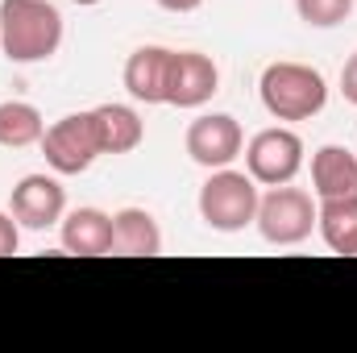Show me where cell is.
I'll return each mask as SVG.
<instances>
[{"label": "cell", "instance_id": "16", "mask_svg": "<svg viewBox=\"0 0 357 353\" xmlns=\"http://www.w3.org/2000/svg\"><path fill=\"white\" fill-rule=\"evenodd\" d=\"M42 133H46V121L33 104H25V100H4L0 104V146L4 150L38 146Z\"/></svg>", "mask_w": 357, "mask_h": 353}, {"label": "cell", "instance_id": "14", "mask_svg": "<svg viewBox=\"0 0 357 353\" xmlns=\"http://www.w3.org/2000/svg\"><path fill=\"white\" fill-rule=\"evenodd\" d=\"M316 229L324 237V246L333 254L357 258V195H337V200H320L316 208Z\"/></svg>", "mask_w": 357, "mask_h": 353}, {"label": "cell", "instance_id": "1", "mask_svg": "<svg viewBox=\"0 0 357 353\" xmlns=\"http://www.w3.org/2000/svg\"><path fill=\"white\" fill-rule=\"evenodd\" d=\"M63 46V13L50 0H0V50L13 63H46Z\"/></svg>", "mask_w": 357, "mask_h": 353}, {"label": "cell", "instance_id": "8", "mask_svg": "<svg viewBox=\"0 0 357 353\" xmlns=\"http://www.w3.org/2000/svg\"><path fill=\"white\" fill-rule=\"evenodd\" d=\"M8 208H13V220H17L21 229L42 233V229H50V225L63 220V212H67V191H63V183L54 175H25L13 187Z\"/></svg>", "mask_w": 357, "mask_h": 353}, {"label": "cell", "instance_id": "9", "mask_svg": "<svg viewBox=\"0 0 357 353\" xmlns=\"http://www.w3.org/2000/svg\"><path fill=\"white\" fill-rule=\"evenodd\" d=\"M220 91V67L199 50H175L171 54V84L167 104L171 108H199Z\"/></svg>", "mask_w": 357, "mask_h": 353}, {"label": "cell", "instance_id": "15", "mask_svg": "<svg viewBox=\"0 0 357 353\" xmlns=\"http://www.w3.org/2000/svg\"><path fill=\"white\" fill-rule=\"evenodd\" d=\"M91 112H96V129H100L104 154H129V150L142 146L146 125H142V117H137L129 104H100V108H91Z\"/></svg>", "mask_w": 357, "mask_h": 353}, {"label": "cell", "instance_id": "20", "mask_svg": "<svg viewBox=\"0 0 357 353\" xmlns=\"http://www.w3.org/2000/svg\"><path fill=\"white\" fill-rule=\"evenodd\" d=\"M158 4H162L167 13H195L204 0H158Z\"/></svg>", "mask_w": 357, "mask_h": 353}, {"label": "cell", "instance_id": "18", "mask_svg": "<svg viewBox=\"0 0 357 353\" xmlns=\"http://www.w3.org/2000/svg\"><path fill=\"white\" fill-rule=\"evenodd\" d=\"M17 246H21V225H17L13 216L0 212V258H13Z\"/></svg>", "mask_w": 357, "mask_h": 353}, {"label": "cell", "instance_id": "6", "mask_svg": "<svg viewBox=\"0 0 357 353\" xmlns=\"http://www.w3.org/2000/svg\"><path fill=\"white\" fill-rule=\"evenodd\" d=\"M245 171L258 187H282L303 171V137L295 129H262L245 146Z\"/></svg>", "mask_w": 357, "mask_h": 353}, {"label": "cell", "instance_id": "10", "mask_svg": "<svg viewBox=\"0 0 357 353\" xmlns=\"http://www.w3.org/2000/svg\"><path fill=\"white\" fill-rule=\"evenodd\" d=\"M171 54L167 46H137L125 59V88L142 104H167V84H171Z\"/></svg>", "mask_w": 357, "mask_h": 353}, {"label": "cell", "instance_id": "19", "mask_svg": "<svg viewBox=\"0 0 357 353\" xmlns=\"http://www.w3.org/2000/svg\"><path fill=\"white\" fill-rule=\"evenodd\" d=\"M341 96H345L349 104H357V50L349 54V63L341 67Z\"/></svg>", "mask_w": 357, "mask_h": 353}, {"label": "cell", "instance_id": "4", "mask_svg": "<svg viewBox=\"0 0 357 353\" xmlns=\"http://www.w3.org/2000/svg\"><path fill=\"white\" fill-rule=\"evenodd\" d=\"M262 241L270 246H303L316 229V204L303 187H270L266 195L258 200V216H254Z\"/></svg>", "mask_w": 357, "mask_h": 353}, {"label": "cell", "instance_id": "17", "mask_svg": "<svg viewBox=\"0 0 357 353\" xmlns=\"http://www.w3.org/2000/svg\"><path fill=\"white\" fill-rule=\"evenodd\" d=\"M295 13L312 29H333L354 13V0H295Z\"/></svg>", "mask_w": 357, "mask_h": 353}, {"label": "cell", "instance_id": "11", "mask_svg": "<svg viewBox=\"0 0 357 353\" xmlns=\"http://www.w3.org/2000/svg\"><path fill=\"white\" fill-rule=\"evenodd\" d=\"M63 250L79 258L112 254V216L100 208H75L63 216Z\"/></svg>", "mask_w": 357, "mask_h": 353}, {"label": "cell", "instance_id": "3", "mask_svg": "<svg viewBox=\"0 0 357 353\" xmlns=\"http://www.w3.org/2000/svg\"><path fill=\"white\" fill-rule=\"evenodd\" d=\"M258 200H262V191L250 179V171L220 167L199 187V220L216 233H241L245 225H254Z\"/></svg>", "mask_w": 357, "mask_h": 353}, {"label": "cell", "instance_id": "13", "mask_svg": "<svg viewBox=\"0 0 357 353\" xmlns=\"http://www.w3.org/2000/svg\"><path fill=\"white\" fill-rule=\"evenodd\" d=\"M312 191L320 200L357 195V154L345 146H320L312 154Z\"/></svg>", "mask_w": 357, "mask_h": 353}, {"label": "cell", "instance_id": "12", "mask_svg": "<svg viewBox=\"0 0 357 353\" xmlns=\"http://www.w3.org/2000/svg\"><path fill=\"white\" fill-rule=\"evenodd\" d=\"M112 254L125 258H154L162 254V229L146 208H121L112 216Z\"/></svg>", "mask_w": 357, "mask_h": 353}, {"label": "cell", "instance_id": "5", "mask_svg": "<svg viewBox=\"0 0 357 353\" xmlns=\"http://www.w3.org/2000/svg\"><path fill=\"white\" fill-rule=\"evenodd\" d=\"M42 154H46V167L54 175H84L91 163L104 154L100 146V129H96V112H67L63 121H54L46 133H42Z\"/></svg>", "mask_w": 357, "mask_h": 353}, {"label": "cell", "instance_id": "7", "mask_svg": "<svg viewBox=\"0 0 357 353\" xmlns=\"http://www.w3.org/2000/svg\"><path fill=\"white\" fill-rule=\"evenodd\" d=\"M183 146H187V154H191L195 167L220 171V167H229L245 150V133H241L237 117H229V112H204V117H195L187 125Z\"/></svg>", "mask_w": 357, "mask_h": 353}, {"label": "cell", "instance_id": "2", "mask_svg": "<svg viewBox=\"0 0 357 353\" xmlns=\"http://www.w3.org/2000/svg\"><path fill=\"white\" fill-rule=\"evenodd\" d=\"M258 96L274 121H312L328 104V84L307 63H270L258 80Z\"/></svg>", "mask_w": 357, "mask_h": 353}, {"label": "cell", "instance_id": "21", "mask_svg": "<svg viewBox=\"0 0 357 353\" xmlns=\"http://www.w3.org/2000/svg\"><path fill=\"white\" fill-rule=\"evenodd\" d=\"M75 4H100V0H75Z\"/></svg>", "mask_w": 357, "mask_h": 353}]
</instances>
